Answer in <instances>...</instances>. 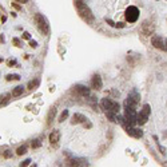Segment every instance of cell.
I'll return each mask as SVG.
<instances>
[{"mask_svg":"<svg viewBox=\"0 0 167 167\" xmlns=\"http://www.w3.org/2000/svg\"><path fill=\"white\" fill-rule=\"evenodd\" d=\"M27 152V146H20V147H18V150H16V154L18 155H24Z\"/></svg>","mask_w":167,"mask_h":167,"instance_id":"d6986e66","label":"cell"},{"mask_svg":"<svg viewBox=\"0 0 167 167\" xmlns=\"http://www.w3.org/2000/svg\"><path fill=\"white\" fill-rule=\"evenodd\" d=\"M87 119H86V116L82 114H75L74 116H72V119H71V123L72 124H79V123H83V122H86Z\"/></svg>","mask_w":167,"mask_h":167,"instance_id":"4fadbf2b","label":"cell"},{"mask_svg":"<svg viewBox=\"0 0 167 167\" xmlns=\"http://www.w3.org/2000/svg\"><path fill=\"white\" fill-rule=\"evenodd\" d=\"M35 24L43 35H48L50 34V24L48 20L46 19V16H43L42 13H36L35 15Z\"/></svg>","mask_w":167,"mask_h":167,"instance_id":"7a4b0ae2","label":"cell"},{"mask_svg":"<svg viewBox=\"0 0 167 167\" xmlns=\"http://www.w3.org/2000/svg\"><path fill=\"white\" fill-rule=\"evenodd\" d=\"M31 146H32V149H39L40 146H42V142H40V139H35V141H32Z\"/></svg>","mask_w":167,"mask_h":167,"instance_id":"cb8c5ba5","label":"cell"},{"mask_svg":"<svg viewBox=\"0 0 167 167\" xmlns=\"http://www.w3.org/2000/svg\"><path fill=\"white\" fill-rule=\"evenodd\" d=\"M139 18V9L136 8L135 5H130L126 9V20L128 23H135Z\"/></svg>","mask_w":167,"mask_h":167,"instance_id":"277c9868","label":"cell"},{"mask_svg":"<svg viewBox=\"0 0 167 167\" xmlns=\"http://www.w3.org/2000/svg\"><path fill=\"white\" fill-rule=\"evenodd\" d=\"M74 4L76 7V9H78V13L80 15V18L83 19L84 22L90 23V24L94 23V15L84 1H74Z\"/></svg>","mask_w":167,"mask_h":167,"instance_id":"6da1fadb","label":"cell"},{"mask_svg":"<svg viewBox=\"0 0 167 167\" xmlns=\"http://www.w3.org/2000/svg\"><path fill=\"white\" fill-rule=\"evenodd\" d=\"M8 99H9V95H8V94L1 95V96H0V104H5V103L8 102Z\"/></svg>","mask_w":167,"mask_h":167,"instance_id":"7402d4cb","label":"cell"},{"mask_svg":"<svg viewBox=\"0 0 167 167\" xmlns=\"http://www.w3.org/2000/svg\"><path fill=\"white\" fill-rule=\"evenodd\" d=\"M124 130L127 131V134L130 136H134V138H136V139H139V138H142V136H143V132H142V130H139V128L128 127V128H124Z\"/></svg>","mask_w":167,"mask_h":167,"instance_id":"30bf717a","label":"cell"},{"mask_svg":"<svg viewBox=\"0 0 167 167\" xmlns=\"http://www.w3.org/2000/svg\"><path fill=\"white\" fill-rule=\"evenodd\" d=\"M60 139V132L57 131V130H53L51 134H50V143L51 145H56L57 142Z\"/></svg>","mask_w":167,"mask_h":167,"instance_id":"7c38bea8","label":"cell"},{"mask_svg":"<svg viewBox=\"0 0 167 167\" xmlns=\"http://www.w3.org/2000/svg\"><path fill=\"white\" fill-rule=\"evenodd\" d=\"M30 163H31V159H26V160H23V162L19 164V167H27Z\"/></svg>","mask_w":167,"mask_h":167,"instance_id":"d4e9b609","label":"cell"},{"mask_svg":"<svg viewBox=\"0 0 167 167\" xmlns=\"http://www.w3.org/2000/svg\"><path fill=\"white\" fill-rule=\"evenodd\" d=\"M100 107L106 111V112L110 111V112H114V114H118L119 110H120V106H119L118 102L111 100V99H108V98H103V99H102Z\"/></svg>","mask_w":167,"mask_h":167,"instance_id":"3957f363","label":"cell"},{"mask_svg":"<svg viewBox=\"0 0 167 167\" xmlns=\"http://www.w3.org/2000/svg\"><path fill=\"white\" fill-rule=\"evenodd\" d=\"M3 156H4V158H9V156H11V151H8V150L4 151V155H3Z\"/></svg>","mask_w":167,"mask_h":167,"instance_id":"f546056e","label":"cell"},{"mask_svg":"<svg viewBox=\"0 0 167 167\" xmlns=\"http://www.w3.org/2000/svg\"><path fill=\"white\" fill-rule=\"evenodd\" d=\"M8 66H13V64H16V62H15V60H8Z\"/></svg>","mask_w":167,"mask_h":167,"instance_id":"1f68e13d","label":"cell"},{"mask_svg":"<svg viewBox=\"0 0 167 167\" xmlns=\"http://www.w3.org/2000/svg\"><path fill=\"white\" fill-rule=\"evenodd\" d=\"M151 44L154 46L155 48L164 50V40H163L160 36H152V38H151Z\"/></svg>","mask_w":167,"mask_h":167,"instance_id":"9c48e42d","label":"cell"},{"mask_svg":"<svg viewBox=\"0 0 167 167\" xmlns=\"http://www.w3.org/2000/svg\"><path fill=\"white\" fill-rule=\"evenodd\" d=\"M66 164H67V167H87V160L72 158V159H70Z\"/></svg>","mask_w":167,"mask_h":167,"instance_id":"52a82bcc","label":"cell"},{"mask_svg":"<svg viewBox=\"0 0 167 167\" xmlns=\"http://www.w3.org/2000/svg\"><path fill=\"white\" fill-rule=\"evenodd\" d=\"M139 99H141L139 94L136 92V91H132V92L127 96V99L124 100V104L128 106V107H132V108H136V106H138V103H139Z\"/></svg>","mask_w":167,"mask_h":167,"instance_id":"5b68a950","label":"cell"},{"mask_svg":"<svg viewBox=\"0 0 167 167\" xmlns=\"http://www.w3.org/2000/svg\"><path fill=\"white\" fill-rule=\"evenodd\" d=\"M1 62H3V59H1V57H0V63H1Z\"/></svg>","mask_w":167,"mask_h":167,"instance_id":"836d02e7","label":"cell"},{"mask_svg":"<svg viewBox=\"0 0 167 167\" xmlns=\"http://www.w3.org/2000/svg\"><path fill=\"white\" fill-rule=\"evenodd\" d=\"M39 84H40V79H38V78H36V79H34V80H31V82H30V83L27 84V88H28V90H36V88L39 87Z\"/></svg>","mask_w":167,"mask_h":167,"instance_id":"9a60e30c","label":"cell"},{"mask_svg":"<svg viewBox=\"0 0 167 167\" xmlns=\"http://www.w3.org/2000/svg\"><path fill=\"white\" fill-rule=\"evenodd\" d=\"M147 119H149V116L146 114H143V112H139V114L136 115V123L139 124V126H142V124H145L146 122H147Z\"/></svg>","mask_w":167,"mask_h":167,"instance_id":"5bb4252c","label":"cell"},{"mask_svg":"<svg viewBox=\"0 0 167 167\" xmlns=\"http://www.w3.org/2000/svg\"><path fill=\"white\" fill-rule=\"evenodd\" d=\"M67 118H68V110H64L62 112V115L59 116V122H64Z\"/></svg>","mask_w":167,"mask_h":167,"instance_id":"44dd1931","label":"cell"},{"mask_svg":"<svg viewBox=\"0 0 167 167\" xmlns=\"http://www.w3.org/2000/svg\"><path fill=\"white\" fill-rule=\"evenodd\" d=\"M5 79L8 80V82H11V80H19L20 79V76H19L18 74H9L5 76Z\"/></svg>","mask_w":167,"mask_h":167,"instance_id":"ac0fdd59","label":"cell"},{"mask_svg":"<svg viewBox=\"0 0 167 167\" xmlns=\"http://www.w3.org/2000/svg\"><path fill=\"white\" fill-rule=\"evenodd\" d=\"M154 30H155V27H154V23H152V22H150V20H145V22L142 23L141 32L145 36L152 35V34H154Z\"/></svg>","mask_w":167,"mask_h":167,"instance_id":"8992f818","label":"cell"},{"mask_svg":"<svg viewBox=\"0 0 167 167\" xmlns=\"http://www.w3.org/2000/svg\"><path fill=\"white\" fill-rule=\"evenodd\" d=\"M12 5H13V7H15L16 9H22V7H20V5H19L18 3H12Z\"/></svg>","mask_w":167,"mask_h":167,"instance_id":"4dcf8cb0","label":"cell"},{"mask_svg":"<svg viewBox=\"0 0 167 167\" xmlns=\"http://www.w3.org/2000/svg\"><path fill=\"white\" fill-rule=\"evenodd\" d=\"M115 27H116V28H123V27H126V26H124V23H115Z\"/></svg>","mask_w":167,"mask_h":167,"instance_id":"f1b7e54d","label":"cell"},{"mask_svg":"<svg viewBox=\"0 0 167 167\" xmlns=\"http://www.w3.org/2000/svg\"><path fill=\"white\" fill-rule=\"evenodd\" d=\"M55 115H56V107L53 106V107H51V110L48 112V116H47V124L52 123V119L55 118Z\"/></svg>","mask_w":167,"mask_h":167,"instance_id":"2e32d148","label":"cell"},{"mask_svg":"<svg viewBox=\"0 0 167 167\" xmlns=\"http://www.w3.org/2000/svg\"><path fill=\"white\" fill-rule=\"evenodd\" d=\"M3 42H4V38H3V35L0 36V43H3Z\"/></svg>","mask_w":167,"mask_h":167,"instance_id":"d6a6232c","label":"cell"},{"mask_svg":"<svg viewBox=\"0 0 167 167\" xmlns=\"http://www.w3.org/2000/svg\"><path fill=\"white\" fill-rule=\"evenodd\" d=\"M12 43L15 44V46H16V47H19V46H20V40H19V39H16V38H15V39L12 40Z\"/></svg>","mask_w":167,"mask_h":167,"instance_id":"83f0119b","label":"cell"},{"mask_svg":"<svg viewBox=\"0 0 167 167\" xmlns=\"http://www.w3.org/2000/svg\"><path fill=\"white\" fill-rule=\"evenodd\" d=\"M75 91L82 95V96H88L90 95V88L86 87V86H82V84H78V86H75Z\"/></svg>","mask_w":167,"mask_h":167,"instance_id":"8fae6325","label":"cell"},{"mask_svg":"<svg viewBox=\"0 0 167 167\" xmlns=\"http://www.w3.org/2000/svg\"><path fill=\"white\" fill-rule=\"evenodd\" d=\"M116 115L118 114H114V112H110V111H108V112H106V116L110 119L111 122H116Z\"/></svg>","mask_w":167,"mask_h":167,"instance_id":"ffe728a7","label":"cell"},{"mask_svg":"<svg viewBox=\"0 0 167 167\" xmlns=\"http://www.w3.org/2000/svg\"><path fill=\"white\" fill-rule=\"evenodd\" d=\"M30 38H31V35H30L28 32H23V39H27V40H30Z\"/></svg>","mask_w":167,"mask_h":167,"instance_id":"4316f807","label":"cell"},{"mask_svg":"<svg viewBox=\"0 0 167 167\" xmlns=\"http://www.w3.org/2000/svg\"><path fill=\"white\" fill-rule=\"evenodd\" d=\"M150 111H151V107H150V104H145L143 106V108H142V112L143 114H146L147 116L150 115Z\"/></svg>","mask_w":167,"mask_h":167,"instance_id":"603a6c76","label":"cell"},{"mask_svg":"<svg viewBox=\"0 0 167 167\" xmlns=\"http://www.w3.org/2000/svg\"><path fill=\"white\" fill-rule=\"evenodd\" d=\"M30 46L35 48V47H38V42H36V40H30Z\"/></svg>","mask_w":167,"mask_h":167,"instance_id":"484cf974","label":"cell"},{"mask_svg":"<svg viewBox=\"0 0 167 167\" xmlns=\"http://www.w3.org/2000/svg\"><path fill=\"white\" fill-rule=\"evenodd\" d=\"M91 86H92L94 90H100L103 87V82H102L100 75H98V74L94 75L92 79H91Z\"/></svg>","mask_w":167,"mask_h":167,"instance_id":"ba28073f","label":"cell"},{"mask_svg":"<svg viewBox=\"0 0 167 167\" xmlns=\"http://www.w3.org/2000/svg\"><path fill=\"white\" fill-rule=\"evenodd\" d=\"M23 92H24V87H23V86H18V87H15L12 90V96L18 98V96H20Z\"/></svg>","mask_w":167,"mask_h":167,"instance_id":"e0dca14e","label":"cell"}]
</instances>
